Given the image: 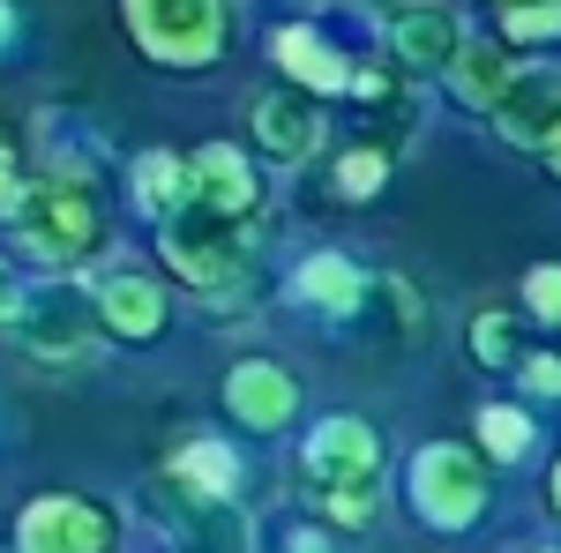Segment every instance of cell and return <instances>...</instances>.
<instances>
[{"label": "cell", "mask_w": 561, "mask_h": 553, "mask_svg": "<svg viewBox=\"0 0 561 553\" xmlns=\"http://www.w3.org/2000/svg\"><path fill=\"white\" fill-rule=\"evenodd\" d=\"M524 299H531L539 322H554V330H561V262H539V269L524 277Z\"/></svg>", "instance_id": "obj_24"}, {"label": "cell", "mask_w": 561, "mask_h": 553, "mask_svg": "<svg viewBox=\"0 0 561 553\" xmlns=\"http://www.w3.org/2000/svg\"><path fill=\"white\" fill-rule=\"evenodd\" d=\"M524 389L531 396H561V359H524Z\"/></svg>", "instance_id": "obj_25"}, {"label": "cell", "mask_w": 561, "mask_h": 553, "mask_svg": "<svg viewBox=\"0 0 561 553\" xmlns=\"http://www.w3.org/2000/svg\"><path fill=\"white\" fill-rule=\"evenodd\" d=\"M412 509L434 531H472L479 509H486V464L457 441H427L420 464H412Z\"/></svg>", "instance_id": "obj_4"}, {"label": "cell", "mask_w": 561, "mask_h": 553, "mask_svg": "<svg viewBox=\"0 0 561 553\" xmlns=\"http://www.w3.org/2000/svg\"><path fill=\"white\" fill-rule=\"evenodd\" d=\"M187 195H195V187H187V165H180L173 150H142V158H135V203H142V210L180 217Z\"/></svg>", "instance_id": "obj_19"}, {"label": "cell", "mask_w": 561, "mask_h": 553, "mask_svg": "<svg viewBox=\"0 0 561 553\" xmlns=\"http://www.w3.org/2000/svg\"><path fill=\"white\" fill-rule=\"evenodd\" d=\"M8 232L31 262H83L105 224H98V195L83 180H38V187H23Z\"/></svg>", "instance_id": "obj_2"}, {"label": "cell", "mask_w": 561, "mask_h": 553, "mask_svg": "<svg viewBox=\"0 0 561 553\" xmlns=\"http://www.w3.org/2000/svg\"><path fill=\"white\" fill-rule=\"evenodd\" d=\"M255 142L277 165H307L314 142H322V120H314V105H300V97H262L255 105Z\"/></svg>", "instance_id": "obj_13"}, {"label": "cell", "mask_w": 561, "mask_h": 553, "mask_svg": "<svg viewBox=\"0 0 561 553\" xmlns=\"http://www.w3.org/2000/svg\"><path fill=\"white\" fill-rule=\"evenodd\" d=\"M539 553H554V546H539Z\"/></svg>", "instance_id": "obj_31"}, {"label": "cell", "mask_w": 561, "mask_h": 553, "mask_svg": "<svg viewBox=\"0 0 561 553\" xmlns=\"http://www.w3.org/2000/svg\"><path fill=\"white\" fill-rule=\"evenodd\" d=\"M389 53L404 68H457L465 53V23L449 8H397L389 15Z\"/></svg>", "instance_id": "obj_10"}, {"label": "cell", "mask_w": 561, "mask_h": 553, "mask_svg": "<svg viewBox=\"0 0 561 553\" xmlns=\"http://www.w3.org/2000/svg\"><path fill=\"white\" fill-rule=\"evenodd\" d=\"M494 120L524 150H554L561 142V68H517V83L494 105Z\"/></svg>", "instance_id": "obj_6"}, {"label": "cell", "mask_w": 561, "mask_h": 553, "mask_svg": "<svg viewBox=\"0 0 561 553\" xmlns=\"http://www.w3.org/2000/svg\"><path fill=\"white\" fill-rule=\"evenodd\" d=\"M128 31H135V45H142L150 60H165V68H210L217 53H225L232 15L210 8V0H135Z\"/></svg>", "instance_id": "obj_3"}, {"label": "cell", "mask_w": 561, "mask_h": 553, "mask_svg": "<svg viewBox=\"0 0 561 553\" xmlns=\"http://www.w3.org/2000/svg\"><path fill=\"white\" fill-rule=\"evenodd\" d=\"M8 322H23V285H15V269L0 262V330H8Z\"/></svg>", "instance_id": "obj_26"}, {"label": "cell", "mask_w": 561, "mask_h": 553, "mask_svg": "<svg viewBox=\"0 0 561 553\" xmlns=\"http://www.w3.org/2000/svg\"><path fill=\"white\" fill-rule=\"evenodd\" d=\"M382 471H367V479H345V486H307V509L322 516V523H337V531H359V523H375L382 516Z\"/></svg>", "instance_id": "obj_17"}, {"label": "cell", "mask_w": 561, "mask_h": 553, "mask_svg": "<svg viewBox=\"0 0 561 553\" xmlns=\"http://www.w3.org/2000/svg\"><path fill=\"white\" fill-rule=\"evenodd\" d=\"M187 187H195V210L210 217H248L255 210V165L232 150V142H203L187 158Z\"/></svg>", "instance_id": "obj_8"}, {"label": "cell", "mask_w": 561, "mask_h": 553, "mask_svg": "<svg viewBox=\"0 0 561 553\" xmlns=\"http://www.w3.org/2000/svg\"><path fill=\"white\" fill-rule=\"evenodd\" d=\"M0 45H15V8H0Z\"/></svg>", "instance_id": "obj_28"}, {"label": "cell", "mask_w": 561, "mask_h": 553, "mask_svg": "<svg viewBox=\"0 0 561 553\" xmlns=\"http://www.w3.org/2000/svg\"><path fill=\"white\" fill-rule=\"evenodd\" d=\"M15 546L23 553H113V509L76 502V494H45L15 516Z\"/></svg>", "instance_id": "obj_5"}, {"label": "cell", "mask_w": 561, "mask_h": 553, "mask_svg": "<svg viewBox=\"0 0 561 553\" xmlns=\"http://www.w3.org/2000/svg\"><path fill=\"white\" fill-rule=\"evenodd\" d=\"M472 352H479V367H517V322L502 307H486L472 322Z\"/></svg>", "instance_id": "obj_21"}, {"label": "cell", "mask_w": 561, "mask_h": 553, "mask_svg": "<svg viewBox=\"0 0 561 553\" xmlns=\"http://www.w3.org/2000/svg\"><path fill=\"white\" fill-rule=\"evenodd\" d=\"M449 83H457L465 105H486V113H494V105L510 97V83H517V68H510V53H502V45H465V53H457V68H449Z\"/></svg>", "instance_id": "obj_16"}, {"label": "cell", "mask_w": 561, "mask_h": 553, "mask_svg": "<svg viewBox=\"0 0 561 553\" xmlns=\"http://www.w3.org/2000/svg\"><path fill=\"white\" fill-rule=\"evenodd\" d=\"M165 255L195 285L203 307H240L248 285H255V240H248L240 217H210L187 203L180 217H165Z\"/></svg>", "instance_id": "obj_1"}, {"label": "cell", "mask_w": 561, "mask_h": 553, "mask_svg": "<svg viewBox=\"0 0 561 553\" xmlns=\"http://www.w3.org/2000/svg\"><path fill=\"white\" fill-rule=\"evenodd\" d=\"M225 404H232L240 426L277 434V426H293V412H300V382H293L285 367H270V359H240V367L225 375Z\"/></svg>", "instance_id": "obj_7"}, {"label": "cell", "mask_w": 561, "mask_h": 553, "mask_svg": "<svg viewBox=\"0 0 561 553\" xmlns=\"http://www.w3.org/2000/svg\"><path fill=\"white\" fill-rule=\"evenodd\" d=\"M98 314H105V330L113 337H158L165 330V292L142 277V269H113L105 285H98Z\"/></svg>", "instance_id": "obj_11"}, {"label": "cell", "mask_w": 561, "mask_h": 553, "mask_svg": "<svg viewBox=\"0 0 561 553\" xmlns=\"http://www.w3.org/2000/svg\"><path fill=\"white\" fill-rule=\"evenodd\" d=\"M479 441H486L494 464H517L524 449H531V419L510 412V404H486V412H479Z\"/></svg>", "instance_id": "obj_20"}, {"label": "cell", "mask_w": 561, "mask_h": 553, "mask_svg": "<svg viewBox=\"0 0 561 553\" xmlns=\"http://www.w3.org/2000/svg\"><path fill=\"white\" fill-rule=\"evenodd\" d=\"M293 292H300V307H314V314H359L367 277H359L345 255H307L300 269H293Z\"/></svg>", "instance_id": "obj_14"}, {"label": "cell", "mask_w": 561, "mask_h": 553, "mask_svg": "<svg viewBox=\"0 0 561 553\" xmlns=\"http://www.w3.org/2000/svg\"><path fill=\"white\" fill-rule=\"evenodd\" d=\"M15 203H23V180H15L8 150H0V217H15Z\"/></svg>", "instance_id": "obj_27"}, {"label": "cell", "mask_w": 561, "mask_h": 553, "mask_svg": "<svg viewBox=\"0 0 561 553\" xmlns=\"http://www.w3.org/2000/svg\"><path fill=\"white\" fill-rule=\"evenodd\" d=\"M502 38H561V8H502Z\"/></svg>", "instance_id": "obj_22"}, {"label": "cell", "mask_w": 561, "mask_h": 553, "mask_svg": "<svg viewBox=\"0 0 561 553\" xmlns=\"http://www.w3.org/2000/svg\"><path fill=\"white\" fill-rule=\"evenodd\" d=\"M547 158H554V180H561V142H554V150H547Z\"/></svg>", "instance_id": "obj_30"}, {"label": "cell", "mask_w": 561, "mask_h": 553, "mask_svg": "<svg viewBox=\"0 0 561 553\" xmlns=\"http://www.w3.org/2000/svg\"><path fill=\"white\" fill-rule=\"evenodd\" d=\"M270 53H277V68H285V76H300L307 90H345V60L314 38L307 23H285V31L270 38Z\"/></svg>", "instance_id": "obj_15"}, {"label": "cell", "mask_w": 561, "mask_h": 553, "mask_svg": "<svg viewBox=\"0 0 561 553\" xmlns=\"http://www.w3.org/2000/svg\"><path fill=\"white\" fill-rule=\"evenodd\" d=\"M547 502H554V509H561V464H554V479H547Z\"/></svg>", "instance_id": "obj_29"}, {"label": "cell", "mask_w": 561, "mask_h": 553, "mask_svg": "<svg viewBox=\"0 0 561 553\" xmlns=\"http://www.w3.org/2000/svg\"><path fill=\"white\" fill-rule=\"evenodd\" d=\"M307 486H345V479H367V471L382 464V449H375V434L359 419H322L307 434Z\"/></svg>", "instance_id": "obj_9"}, {"label": "cell", "mask_w": 561, "mask_h": 553, "mask_svg": "<svg viewBox=\"0 0 561 553\" xmlns=\"http://www.w3.org/2000/svg\"><path fill=\"white\" fill-rule=\"evenodd\" d=\"M165 486L187 494V502H225V494L240 486V457H232L225 441H210V434H195V441H180V449H173Z\"/></svg>", "instance_id": "obj_12"}, {"label": "cell", "mask_w": 561, "mask_h": 553, "mask_svg": "<svg viewBox=\"0 0 561 553\" xmlns=\"http://www.w3.org/2000/svg\"><path fill=\"white\" fill-rule=\"evenodd\" d=\"M382 172H389L382 150H352L345 165H337V187H345L352 203H359V195H375V187H382Z\"/></svg>", "instance_id": "obj_23"}, {"label": "cell", "mask_w": 561, "mask_h": 553, "mask_svg": "<svg viewBox=\"0 0 561 553\" xmlns=\"http://www.w3.org/2000/svg\"><path fill=\"white\" fill-rule=\"evenodd\" d=\"M23 337H31V352H45V359H76V352H90V322L68 299H38V307L23 314Z\"/></svg>", "instance_id": "obj_18"}]
</instances>
